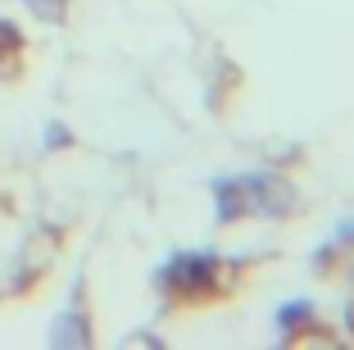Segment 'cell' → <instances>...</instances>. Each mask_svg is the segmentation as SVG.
I'll return each instance as SVG.
<instances>
[]
</instances>
